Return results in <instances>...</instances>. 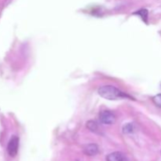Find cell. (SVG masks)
<instances>
[{
    "mask_svg": "<svg viewBox=\"0 0 161 161\" xmlns=\"http://www.w3.org/2000/svg\"><path fill=\"white\" fill-rule=\"evenodd\" d=\"M98 146L96 144H94V143L86 145L83 148V153H84V154H86V156H89V157H94V156L97 155L98 153Z\"/></svg>",
    "mask_w": 161,
    "mask_h": 161,
    "instance_id": "obj_5",
    "label": "cell"
},
{
    "mask_svg": "<svg viewBox=\"0 0 161 161\" xmlns=\"http://www.w3.org/2000/svg\"><path fill=\"white\" fill-rule=\"evenodd\" d=\"M106 161H128V158L121 152H113L106 157Z\"/></svg>",
    "mask_w": 161,
    "mask_h": 161,
    "instance_id": "obj_4",
    "label": "cell"
},
{
    "mask_svg": "<svg viewBox=\"0 0 161 161\" xmlns=\"http://www.w3.org/2000/svg\"><path fill=\"white\" fill-rule=\"evenodd\" d=\"M153 101L154 104H155L157 106L161 108V94L154 96V97H153Z\"/></svg>",
    "mask_w": 161,
    "mask_h": 161,
    "instance_id": "obj_9",
    "label": "cell"
},
{
    "mask_svg": "<svg viewBox=\"0 0 161 161\" xmlns=\"http://www.w3.org/2000/svg\"><path fill=\"white\" fill-rule=\"evenodd\" d=\"M135 130V126L133 124H127L126 125L124 126L123 127V130H124V133L125 134H130L132 133Z\"/></svg>",
    "mask_w": 161,
    "mask_h": 161,
    "instance_id": "obj_8",
    "label": "cell"
},
{
    "mask_svg": "<svg viewBox=\"0 0 161 161\" xmlns=\"http://www.w3.org/2000/svg\"><path fill=\"white\" fill-rule=\"evenodd\" d=\"M134 14H136V15H138L139 17H141V18L144 20L146 23H147L148 20V10L146 9H142L140 10L137 11V12L134 13Z\"/></svg>",
    "mask_w": 161,
    "mask_h": 161,
    "instance_id": "obj_7",
    "label": "cell"
},
{
    "mask_svg": "<svg viewBox=\"0 0 161 161\" xmlns=\"http://www.w3.org/2000/svg\"><path fill=\"white\" fill-rule=\"evenodd\" d=\"M75 161H77V160H75Z\"/></svg>",
    "mask_w": 161,
    "mask_h": 161,
    "instance_id": "obj_10",
    "label": "cell"
},
{
    "mask_svg": "<svg viewBox=\"0 0 161 161\" xmlns=\"http://www.w3.org/2000/svg\"><path fill=\"white\" fill-rule=\"evenodd\" d=\"M99 119L102 124L111 125V124H114L116 121V116L111 111L105 110V111L101 112V113L99 114Z\"/></svg>",
    "mask_w": 161,
    "mask_h": 161,
    "instance_id": "obj_3",
    "label": "cell"
},
{
    "mask_svg": "<svg viewBox=\"0 0 161 161\" xmlns=\"http://www.w3.org/2000/svg\"><path fill=\"white\" fill-rule=\"evenodd\" d=\"M86 127L91 131L94 132V133H99V126L96 121L89 120L86 123Z\"/></svg>",
    "mask_w": 161,
    "mask_h": 161,
    "instance_id": "obj_6",
    "label": "cell"
},
{
    "mask_svg": "<svg viewBox=\"0 0 161 161\" xmlns=\"http://www.w3.org/2000/svg\"><path fill=\"white\" fill-rule=\"evenodd\" d=\"M97 92L101 97L107 99V100H116L119 98L130 97L125 93L111 85H105V86H101Z\"/></svg>",
    "mask_w": 161,
    "mask_h": 161,
    "instance_id": "obj_1",
    "label": "cell"
},
{
    "mask_svg": "<svg viewBox=\"0 0 161 161\" xmlns=\"http://www.w3.org/2000/svg\"><path fill=\"white\" fill-rule=\"evenodd\" d=\"M19 149V138L17 136L11 137L7 145V153L11 157H14L17 156Z\"/></svg>",
    "mask_w": 161,
    "mask_h": 161,
    "instance_id": "obj_2",
    "label": "cell"
}]
</instances>
